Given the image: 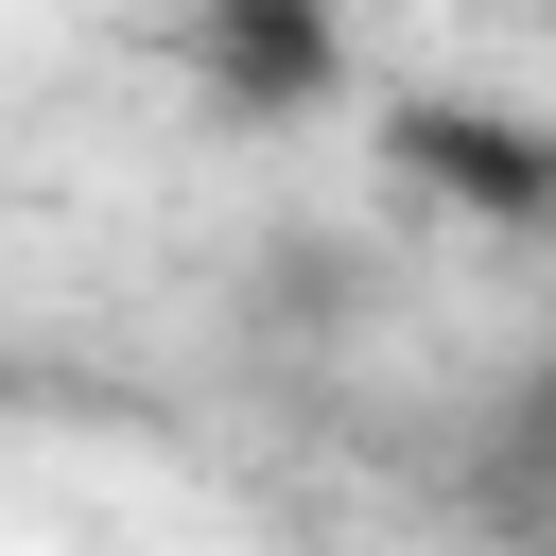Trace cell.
<instances>
[{
  "label": "cell",
  "instance_id": "1",
  "mask_svg": "<svg viewBox=\"0 0 556 556\" xmlns=\"http://www.w3.org/2000/svg\"><path fill=\"white\" fill-rule=\"evenodd\" d=\"M382 174H400V208L486 226V243H539L556 226V122L539 104H486V87H400L382 104Z\"/></svg>",
  "mask_w": 556,
  "mask_h": 556
},
{
  "label": "cell",
  "instance_id": "2",
  "mask_svg": "<svg viewBox=\"0 0 556 556\" xmlns=\"http://www.w3.org/2000/svg\"><path fill=\"white\" fill-rule=\"evenodd\" d=\"M174 87L208 104V122H243V139H278V122H313L330 87H348V0H174Z\"/></svg>",
  "mask_w": 556,
  "mask_h": 556
},
{
  "label": "cell",
  "instance_id": "3",
  "mask_svg": "<svg viewBox=\"0 0 556 556\" xmlns=\"http://www.w3.org/2000/svg\"><path fill=\"white\" fill-rule=\"evenodd\" d=\"M365 313H382L365 243H330V226H278V243H243V330H261V348H330V330H365Z\"/></svg>",
  "mask_w": 556,
  "mask_h": 556
},
{
  "label": "cell",
  "instance_id": "4",
  "mask_svg": "<svg viewBox=\"0 0 556 556\" xmlns=\"http://www.w3.org/2000/svg\"><path fill=\"white\" fill-rule=\"evenodd\" d=\"M486 486H504V504H556V348L486 400Z\"/></svg>",
  "mask_w": 556,
  "mask_h": 556
}]
</instances>
